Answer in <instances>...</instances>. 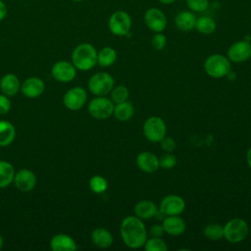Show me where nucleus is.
<instances>
[{
    "instance_id": "1",
    "label": "nucleus",
    "mask_w": 251,
    "mask_h": 251,
    "mask_svg": "<svg viewBox=\"0 0 251 251\" xmlns=\"http://www.w3.org/2000/svg\"><path fill=\"white\" fill-rule=\"evenodd\" d=\"M120 232L124 243L131 249L144 246L147 239L146 227L142 220L135 215L127 216L122 221Z\"/></svg>"
},
{
    "instance_id": "2",
    "label": "nucleus",
    "mask_w": 251,
    "mask_h": 251,
    "mask_svg": "<svg viewBox=\"0 0 251 251\" xmlns=\"http://www.w3.org/2000/svg\"><path fill=\"white\" fill-rule=\"evenodd\" d=\"M72 63L76 70L88 71L97 64V51L90 43L76 45L72 53Z\"/></svg>"
},
{
    "instance_id": "3",
    "label": "nucleus",
    "mask_w": 251,
    "mask_h": 251,
    "mask_svg": "<svg viewBox=\"0 0 251 251\" xmlns=\"http://www.w3.org/2000/svg\"><path fill=\"white\" fill-rule=\"evenodd\" d=\"M204 70L209 76L222 78L230 71V61L224 55L213 54L205 60Z\"/></svg>"
},
{
    "instance_id": "4",
    "label": "nucleus",
    "mask_w": 251,
    "mask_h": 251,
    "mask_svg": "<svg viewBox=\"0 0 251 251\" xmlns=\"http://www.w3.org/2000/svg\"><path fill=\"white\" fill-rule=\"evenodd\" d=\"M248 231V225L241 218H233L224 226V237L230 243L242 241L247 236Z\"/></svg>"
},
{
    "instance_id": "5",
    "label": "nucleus",
    "mask_w": 251,
    "mask_h": 251,
    "mask_svg": "<svg viewBox=\"0 0 251 251\" xmlns=\"http://www.w3.org/2000/svg\"><path fill=\"white\" fill-rule=\"evenodd\" d=\"M114 84V78L110 74L99 72L89 78L88 89L95 96H106L111 92Z\"/></svg>"
},
{
    "instance_id": "6",
    "label": "nucleus",
    "mask_w": 251,
    "mask_h": 251,
    "mask_svg": "<svg viewBox=\"0 0 251 251\" xmlns=\"http://www.w3.org/2000/svg\"><path fill=\"white\" fill-rule=\"evenodd\" d=\"M114 103L106 96H96L88 103V113L96 120L109 119L114 113Z\"/></svg>"
},
{
    "instance_id": "7",
    "label": "nucleus",
    "mask_w": 251,
    "mask_h": 251,
    "mask_svg": "<svg viewBox=\"0 0 251 251\" xmlns=\"http://www.w3.org/2000/svg\"><path fill=\"white\" fill-rule=\"evenodd\" d=\"M166 124L160 117H149L143 124V134L150 142H160L166 135Z\"/></svg>"
},
{
    "instance_id": "8",
    "label": "nucleus",
    "mask_w": 251,
    "mask_h": 251,
    "mask_svg": "<svg viewBox=\"0 0 251 251\" xmlns=\"http://www.w3.org/2000/svg\"><path fill=\"white\" fill-rule=\"evenodd\" d=\"M110 31L117 36L126 35L131 27V19L125 11L114 12L108 22Z\"/></svg>"
},
{
    "instance_id": "9",
    "label": "nucleus",
    "mask_w": 251,
    "mask_h": 251,
    "mask_svg": "<svg viewBox=\"0 0 251 251\" xmlns=\"http://www.w3.org/2000/svg\"><path fill=\"white\" fill-rule=\"evenodd\" d=\"M87 100V92L83 87L75 86L67 90L63 96V104L71 111H78Z\"/></svg>"
},
{
    "instance_id": "10",
    "label": "nucleus",
    "mask_w": 251,
    "mask_h": 251,
    "mask_svg": "<svg viewBox=\"0 0 251 251\" xmlns=\"http://www.w3.org/2000/svg\"><path fill=\"white\" fill-rule=\"evenodd\" d=\"M185 209V201L182 197L176 195V194H170L165 196L159 206V210L165 215V216H176L180 215Z\"/></svg>"
},
{
    "instance_id": "11",
    "label": "nucleus",
    "mask_w": 251,
    "mask_h": 251,
    "mask_svg": "<svg viewBox=\"0 0 251 251\" xmlns=\"http://www.w3.org/2000/svg\"><path fill=\"white\" fill-rule=\"evenodd\" d=\"M51 75L57 81L70 82L75 77L76 69L69 61H58L52 66Z\"/></svg>"
},
{
    "instance_id": "12",
    "label": "nucleus",
    "mask_w": 251,
    "mask_h": 251,
    "mask_svg": "<svg viewBox=\"0 0 251 251\" xmlns=\"http://www.w3.org/2000/svg\"><path fill=\"white\" fill-rule=\"evenodd\" d=\"M13 182L18 190L29 192L36 185V176L31 170L21 169L15 174Z\"/></svg>"
},
{
    "instance_id": "13",
    "label": "nucleus",
    "mask_w": 251,
    "mask_h": 251,
    "mask_svg": "<svg viewBox=\"0 0 251 251\" xmlns=\"http://www.w3.org/2000/svg\"><path fill=\"white\" fill-rule=\"evenodd\" d=\"M251 57V44L246 40L233 43L227 50V58L233 63H242Z\"/></svg>"
},
{
    "instance_id": "14",
    "label": "nucleus",
    "mask_w": 251,
    "mask_h": 251,
    "mask_svg": "<svg viewBox=\"0 0 251 251\" xmlns=\"http://www.w3.org/2000/svg\"><path fill=\"white\" fill-rule=\"evenodd\" d=\"M146 25L154 32H161L167 25V18L165 14L157 8H151L144 15Z\"/></svg>"
},
{
    "instance_id": "15",
    "label": "nucleus",
    "mask_w": 251,
    "mask_h": 251,
    "mask_svg": "<svg viewBox=\"0 0 251 251\" xmlns=\"http://www.w3.org/2000/svg\"><path fill=\"white\" fill-rule=\"evenodd\" d=\"M45 90L44 81L38 76H30L21 84L22 93L27 98H37Z\"/></svg>"
},
{
    "instance_id": "16",
    "label": "nucleus",
    "mask_w": 251,
    "mask_h": 251,
    "mask_svg": "<svg viewBox=\"0 0 251 251\" xmlns=\"http://www.w3.org/2000/svg\"><path fill=\"white\" fill-rule=\"evenodd\" d=\"M136 165L140 171L146 174H153L160 168L159 158L149 151H143L137 155Z\"/></svg>"
},
{
    "instance_id": "17",
    "label": "nucleus",
    "mask_w": 251,
    "mask_h": 251,
    "mask_svg": "<svg viewBox=\"0 0 251 251\" xmlns=\"http://www.w3.org/2000/svg\"><path fill=\"white\" fill-rule=\"evenodd\" d=\"M50 248L52 251H75L77 249V245L71 235L58 233L51 238Z\"/></svg>"
},
{
    "instance_id": "18",
    "label": "nucleus",
    "mask_w": 251,
    "mask_h": 251,
    "mask_svg": "<svg viewBox=\"0 0 251 251\" xmlns=\"http://www.w3.org/2000/svg\"><path fill=\"white\" fill-rule=\"evenodd\" d=\"M162 226L165 229V232L173 236L182 234L186 228V224L184 220L181 217H179V215L166 216L163 220Z\"/></svg>"
},
{
    "instance_id": "19",
    "label": "nucleus",
    "mask_w": 251,
    "mask_h": 251,
    "mask_svg": "<svg viewBox=\"0 0 251 251\" xmlns=\"http://www.w3.org/2000/svg\"><path fill=\"white\" fill-rule=\"evenodd\" d=\"M0 89L8 97L15 96L21 90V82L14 74H6L0 80Z\"/></svg>"
},
{
    "instance_id": "20",
    "label": "nucleus",
    "mask_w": 251,
    "mask_h": 251,
    "mask_svg": "<svg viewBox=\"0 0 251 251\" xmlns=\"http://www.w3.org/2000/svg\"><path fill=\"white\" fill-rule=\"evenodd\" d=\"M134 215L141 220H148L155 217L158 207L151 200H141L134 205Z\"/></svg>"
},
{
    "instance_id": "21",
    "label": "nucleus",
    "mask_w": 251,
    "mask_h": 251,
    "mask_svg": "<svg viewBox=\"0 0 251 251\" xmlns=\"http://www.w3.org/2000/svg\"><path fill=\"white\" fill-rule=\"evenodd\" d=\"M92 243L99 248H109L114 241L112 233L104 227H96L92 230L91 234Z\"/></svg>"
},
{
    "instance_id": "22",
    "label": "nucleus",
    "mask_w": 251,
    "mask_h": 251,
    "mask_svg": "<svg viewBox=\"0 0 251 251\" xmlns=\"http://www.w3.org/2000/svg\"><path fill=\"white\" fill-rule=\"evenodd\" d=\"M196 16L190 12V11H180L176 19L175 23L178 29L182 31H190L195 27V22H196Z\"/></svg>"
},
{
    "instance_id": "23",
    "label": "nucleus",
    "mask_w": 251,
    "mask_h": 251,
    "mask_svg": "<svg viewBox=\"0 0 251 251\" xmlns=\"http://www.w3.org/2000/svg\"><path fill=\"white\" fill-rule=\"evenodd\" d=\"M16 138V128L14 125L5 120L0 121V146L6 147L13 143Z\"/></svg>"
},
{
    "instance_id": "24",
    "label": "nucleus",
    "mask_w": 251,
    "mask_h": 251,
    "mask_svg": "<svg viewBox=\"0 0 251 251\" xmlns=\"http://www.w3.org/2000/svg\"><path fill=\"white\" fill-rule=\"evenodd\" d=\"M15 174V169L11 163L0 160V188L9 186L14 180Z\"/></svg>"
},
{
    "instance_id": "25",
    "label": "nucleus",
    "mask_w": 251,
    "mask_h": 251,
    "mask_svg": "<svg viewBox=\"0 0 251 251\" xmlns=\"http://www.w3.org/2000/svg\"><path fill=\"white\" fill-rule=\"evenodd\" d=\"M133 113H134V109L132 104L128 101H126L119 104H115L113 115L118 121L126 122L132 118Z\"/></svg>"
},
{
    "instance_id": "26",
    "label": "nucleus",
    "mask_w": 251,
    "mask_h": 251,
    "mask_svg": "<svg viewBox=\"0 0 251 251\" xmlns=\"http://www.w3.org/2000/svg\"><path fill=\"white\" fill-rule=\"evenodd\" d=\"M117 59V53L112 47L106 46L97 52V64L100 67L107 68L112 66Z\"/></svg>"
},
{
    "instance_id": "27",
    "label": "nucleus",
    "mask_w": 251,
    "mask_h": 251,
    "mask_svg": "<svg viewBox=\"0 0 251 251\" xmlns=\"http://www.w3.org/2000/svg\"><path fill=\"white\" fill-rule=\"evenodd\" d=\"M198 32L203 34H210L213 33L216 29V23L215 21L208 16H202L196 19L195 27Z\"/></svg>"
},
{
    "instance_id": "28",
    "label": "nucleus",
    "mask_w": 251,
    "mask_h": 251,
    "mask_svg": "<svg viewBox=\"0 0 251 251\" xmlns=\"http://www.w3.org/2000/svg\"><path fill=\"white\" fill-rule=\"evenodd\" d=\"M204 235L210 240H220L224 237V226L220 224H209L204 227Z\"/></svg>"
},
{
    "instance_id": "29",
    "label": "nucleus",
    "mask_w": 251,
    "mask_h": 251,
    "mask_svg": "<svg viewBox=\"0 0 251 251\" xmlns=\"http://www.w3.org/2000/svg\"><path fill=\"white\" fill-rule=\"evenodd\" d=\"M110 97L114 104L126 102L129 97V91L126 86L118 85L116 87H113V89L110 92Z\"/></svg>"
},
{
    "instance_id": "30",
    "label": "nucleus",
    "mask_w": 251,
    "mask_h": 251,
    "mask_svg": "<svg viewBox=\"0 0 251 251\" xmlns=\"http://www.w3.org/2000/svg\"><path fill=\"white\" fill-rule=\"evenodd\" d=\"M89 188L92 192L96 194H101L105 192L108 188V182L102 176H93L89 179Z\"/></svg>"
},
{
    "instance_id": "31",
    "label": "nucleus",
    "mask_w": 251,
    "mask_h": 251,
    "mask_svg": "<svg viewBox=\"0 0 251 251\" xmlns=\"http://www.w3.org/2000/svg\"><path fill=\"white\" fill-rule=\"evenodd\" d=\"M144 248L146 251H167L168 246L162 237L151 236L149 239H146Z\"/></svg>"
},
{
    "instance_id": "32",
    "label": "nucleus",
    "mask_w": 251,
    "mask_h": 251,
    "mask_svg": "<svg viewBox=\"0 0 251 251\" xmlns=\"http://www.w3.org/2000/svg\"><path fill=\"white\" fill-rule=\"evenodd\" d=\"M176 157L173 153L166 152L164 155L161 156V158H159V166L163 169H166V170L172 169L176 166Z\"/></svg>"
},
{
    "instance_id": "33",
    "label": "nucleus",
    "mask_w": 251,
    "mask_h": 251,
    "mask_svg": "<svg viewBox=\"0 0 251 251\" xmlns=\"http://www.w3.org/2000/svg\"><path fill=\"white\" fill-rule=\"evenodd\" d=\"M188 8L193 12H204L209 7V0H186Z\"/></svg>"
},
{
    "instance_id": "34",
    "label": "nucleus",
    "mask_w": 251,
    "mask_h": 251,
    "mask_svg": "<svg viewBox=\"0 0 251 251\" xmlns=\"http://www.w3.org/2000/svg\"><path fill=\"white\" fill-rule=\"evenodd\" d=\"M151 44L154 49L160 51L163 50L167 45V38L166 36L161 32H156V34L153 36L151 40Z\"/></svg>"
},
{
    "instance_id": "35",
    "label": "nucleus",
    "mask_w": 251,
    "mask_h": 251,
    "mask_svg": "<svg viewBox=\"0 0 251 251\" xmlns=\"http://www.w3.org/2000/svg\"><path fill=\"white\" fill-rule=\"evenodd\" d=\"M161 143V148L165 151V152H169V153H172L176 150V140L173 138V137H170V136H164L162 138V140L160 141Z\"/></svg>"
},
{
    "instance_id": "36",
    "label": "nucleus",
    "mask_w": 251,
    "mask_h": 251,
    "mask_svg": "<svg viewBox=\"0 0 251 251\" xmlns=\"http://www.w3.org/2000/svg\"><path fill=\"white\" fill-rule=\"evenodd\" d=\"M11 109V101L5 94H0V115H6Z\"/></svg>"
},
{
    "instance_id": "37",
    "label": "nucleus",
    "mask_w": 251,
    "mask_h": 251,
    "mask_svg": "<svg viewBox=\"0 0 251 251\" xmlns=\"http://www.w3.org/2000/svg\"><path fill=\"white\" fill-rule=\"evenodd\" d=\"M164 233H166V232H165V229L162 225L156 224V225L151 226L149 228V234L153 237H162L164 235Z\"/></svg>"
},
{
    "instance_id": "38",
    "label": "nucleus",
    "mask_w": 251,
    "mask_h": 251,
    "mask_svg": "<svg viewBox=\"0 0 251 251\" xmlns=\"http://www.w3.org/2000/svg\"><path fill=\"white\" fill-rule=\"evenodd\" d=\"M7 13H8V9L6 4L4 3L3 0H0V22L5 19V17L7 16Z\"/></svg>"
},
{
    "instance_id": "39",
    "label": "nucleus",
    "mask_w": 251,
    "mask_h": 251,
    "mask_svg": "<svg viewBox=\"0 0 251 251\" xmlns=\"http://www.w3.org/2000/svg\"><path fill=\"white\" fill-rule=\"evenodd\" d=\"M246 161H247V164L248 166L250 167L251 169V147L248 149L247 151V154H246Z\"/></svg>"
},
{
    "instance_id": "40",
    "label": "nucleus",
    "mask_w": 251,
    "mask_h": 251,
    "mask_svg": "<svg viewBox=\"0 0 251 251\" xmlns=\"http://www.w3.org/2000/svg\"><path fill=\"white\" fill-rule=\"evenodd\" d=\"M161 3H163V4H172V3H174L176 0H159Z\"/></svg>"
},
{
    "instance_id": "41",
    "label": "nucleus",
    "mask_w": 251,
    "mask_h": 251,
    "mask_svg": "<svg viewBox=\"0 0 251 251\" xmlns=\"http://www.w3.org/2000/svg\"><path fill=\"white\" fill-rule=\"evenodd\" d=\"M3 243H4V240H3V237H2V235L0 234V249L3 247Z\"/></svg>"
},
{
    "instance_id": "42",
    "label": "nucleus",
    "mask_w": 251,
    "mask_h": 251,
    "mask_svg": "<svg viewBox=\"0 0 251 251\" xmlns=\"http://www.w3.org/2000/svg\"><path fill=\"white\" fill-rule=\"evenodd\" d=\"M72 1H74V2H80V1H82V0H72Z\"/></svg>"
}]
</instances>
